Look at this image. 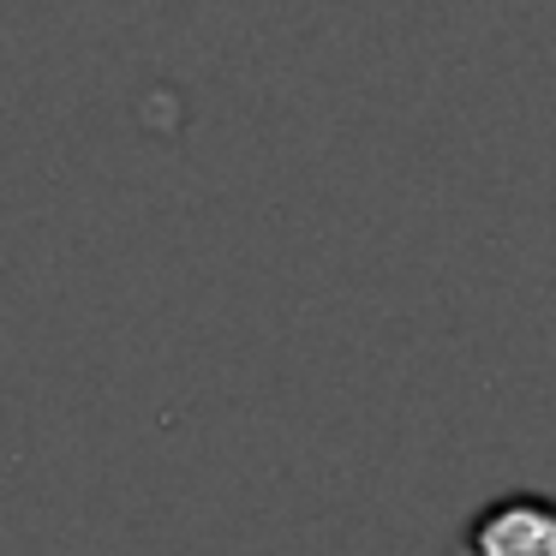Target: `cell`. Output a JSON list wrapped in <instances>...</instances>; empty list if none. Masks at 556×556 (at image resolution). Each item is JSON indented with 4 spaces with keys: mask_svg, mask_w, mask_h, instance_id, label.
<instances>
[{
    "mask_svg": "<svg viewBox=\"0 0 556 556\" xmlns=\"http://www.w3.org/2000/svg\"><path fill=\"white\" fill-rule=\"evenodd\" d=\"M455 556H556V496L508 491L467 520Z\"/></svg>",
    "mask_w": 556,
    "mask_h": 556,
    "instance_id": "1",
    "label": "cell"
}]
</instances>
